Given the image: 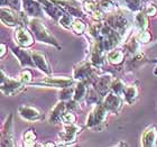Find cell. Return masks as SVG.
I'll list each match as a JSON object with an SVG mask.
<instances>
[{
    "instance_id": "1",
    "label": "cell",
    "mask_w": 157,
    "mask_h": 147,
    "mask_svg": "<svg viewBox=\"0 0 157 147\" xmlns=\"http://www.w3.org/2000/svg\"><path fill=\"white\" fill-rule=\"evenodd\" d=\"M28 27L33 32L34 36L38 42L52 45L57 49H62V45L55 38V36L51 33V30L44 25L40 18H30L28 21Z\"/></svg>"
},
{
    "instance_id": "2",
    "label": "cell",
    "mask_w": 157,
    "mask_h": 147,
    "mask_svg": "<svg viewBox=\"0 0 157 147\" xmlns=\"http://www.w3.org/2000/svg\"><path fill=\"white\" fill-rule=\"evenodd\" d=\"M1 21L3 25H6L11 28H16L18 26H25V24L28 25L29 17L24 13L23 10L17 11L9 6H1Z\"/></svg>"
},
{
    "instance_id": "3",
    "label": "cell",
    "mask_w": 157,
    "mask_h": 147,
    "mask_svg": "<svg viewBox=\"0 0 157 147\" xmlns=\"http://www.w3.org/2000/svg\"><path fill=\"white\" fill-rule=\"evenodd\" d=\"M109 114L110 112L105 107L103 102L94 105L93 109L90 111V114H88V118H86V124H85L86 128L91 129V130H102Z\"/></svg>"
},
{
    "instance_id": "4",
    "label": "cell",
    "mask_w": 157,
    "mask_h": 147,
    "mask_svg": "<svg viewBox=\"0 0 157 147\" xmlns=\"http://www.w3.org/2000/svg\"><path fill=\"white\" fill-rule=\"evenodd\" d=\"M97 68L90 61H82L73 68V79L76 81L92 83L97 78Z\"/></svg>"
},
{
    "instance_id": "5",
    "label": "cell",
    "mask_w": 157,
    "mask_h": 147,
    "mask_svg": "<svg viewBox=\"0 0 157 147\" xmlns=\"http://www.w3.org/2000/svg\"><path fill=\"white\" fill-rule=\"evenodd\" d=\"M73 84H74V79L73 78L52 76V75H46L45 78L30 83V85H33V87H46V88L54 89H64Z\"/></svg>"
},
{
    "instance_id": "6",
    "label": "cell",
    "mask_w": 157,
    "mask_h": 147,
    "mask_svg": "<svg viewBox=\"0 0 157 147\" xmlns=\"http://www.w3.org/2000/svg\"><path fill=\"white\" fill-rule=\"evenodd\" d=\"M0 74H1V78H0V89H1V92L5 95L13 97V95L19 93L24 89L25 83L20 81L19 79L16 80V79L9 78L8 75L5 74L3 70L0 71Z\"/></svg>"
},
{
    "instance_id": "7",
    "label": "cell",
    "mask_w": 157,
    "mask_h": 147,
    "mask_svg": "<svg viewBox=\"0 0 157 147\" xmlns=\"http://www.w3.org/2000/svg\"><path fill=\"white\" fill-rule=\"evenodd\" d=\"M83 128L80 125L71 124V125H64L62 131L59 133V138L61 143L64 145H72L78 141V135L81 134Z\"/></svg>"
},
{
    "instance_id": "8",
    "label": "cell",
    "mask_w": 157,
    "mask_h": 147,
    "mask_svg": "<svg viewBox=\"0 0 157 147\" xmlns=\"http://www.w3.org/2000/svg\"><path fill=\"white\" fill-rule=\"evenodd\" d=\"M13 114H9L3 121L1 128V147H13Z\"/></svg>"
},
{
    "instance_id": "9",
    "label": "cell",
    "mask_w": 157,
    "mask_h": 147,
    "mask_svg": "<svg viewBox=\"0 0 157 147\" xmlns=\"http://www.w3.org/2000/svg\"><path fill=\"white\" fill-rule=\"evenodd\" d=\"M13 41L20 47H30L35 43L34 35L25 26H18L13 28Z\"/></svg>"
},
{
    "instance_id": "10",
    "label": "cell",
    "mask_w": 157,
    "mask_h": 147,
    "mask_svg": "<svg viewBox=\"0 0 157 147\" xmlns=\"http://www.w3.org/2000/svg\"><path fill=\"white\" fill-rule=\"evenodd\" d=\"M105 23L107 25H109L111 28H113L115 30H117L122 37H124V34L127 32L128 27H129V23H128L127 18L117 13L108 15V16L105 17Z\"/></svg>"
},
{
    "instance_id": "11",
    "label": "cell",
    "mask_w": 157,
    "mask_h": 147,
    "mask_svg": "<svg viewBox=\"0 0 157 147\" xmlns=\"http://www.w3.org/2000/svg\"><path fill=\"white\" fill-rule=\"evenodd\" d=\"M112 81H113V78L110 74H102L95 78L94 81L92 82V87L101 97H105L111 91Z\"/></svg>"
},
{
    "instance_id": "12",
    "label": "cell",
    "mask_w": 157,
    "mask_h": 147,
    "mask_svg": "<svg viewBox=\"0 0 157 147\" xmlns=\"http://www.w3.org/2000/svg\"><path fill=\"white\" fill-rule=\"evenodd\" d=\"M23 11L29 18H43L45 10L37 0H23Z\"/></svg>"
},
{
    "instance_id": "13",
    "label": "cell",
    "mask_w": 157,
    "mask_h": 147,
    "mask_svg": "<svg viewBox=\"0 0 157 147\" xmlns=\"http://www.w3.org/2000/svg\"><path fill=\"white\" fill-rule=\"evenodd\" d=\"M18 114L24 120L29 121V122H35V121L40 120L43 118V112L38 108L34 106L21 105L18 108Z\"/></svg>"
},
{
    "instance_id": "14",
    "label": "cell",
    "mask_w": 157,
    "mask_h": 147,
    "mask_svg": "<svg viewBox=\"0 0 157 147\" xmlns=\"http://www.w3.org/2000/svg\"><path fill=\"white\" fill-rule=\"evenodd\" d=\"M103 105L110 114H117L120 111L122 103H124V99L121 98L120 95H118L115 92L110 91L108 95L103 97Z\"/></svg>"
},
{
    "instance_id": "15",
    "label": "cell",
    "mask_w": 157,
    "mask_h": 147,
    "mask_svg": "<svg viewBox=\"0 0 157 147\" xmlns=\"http://www.w3.org/2000/svg\"><path fill=\"white\" fill-rule=\"evenodd\" d=\"M11 51H13V55L16 56V59L18 60L21 68H36L32 53L28 52L25 47H20V46L13 47Z\"/></svg>"
},
{
    "instance_id": "16",
    "label": "cell",
    "mask_w": 157,
    "mask_h": 147,
    "mask_svg": "<svg viewBox=\"0 0 157 147\" xmlns=\"http://www.w3.org/2000/svg\"><path fill=\"white\" fill-rule=\"evenodd\" d=\"M32 55H33V60L35 62L36 69L40 70L46 75H52V68H51V64H49L48 60L44 53L38 52V51H33Z\"/></svg>"
},
{
    "instance_id": "17",
    "label": "cell",
    "mask_w": 157,
    "mask_h": 147,
    "mask_svg": "<svg viewBox=\"0 0 157 147\" xmlns=\"http://www.w3.org/2000/svg\"><path fill=\"white\" fill-rule=\"evenodd\" d=\"M67 111V107H66V101L64 100H59L55 106L54 108L51 110L48 114V118H47V121L49 124H59L62 122V117L63 114H65Z\"/></svg>"
},
{
    "instance_id": "18",
    "label": "cell",
    "mask_w": 157,
    "mask_h": 147,
    "mask_svg": "<svg viewBox=\"0 0 157 147\" xmlns=\"http://www.w3.org/2000/svg\"><path fill=\"white\" fill-rule=\"evenodd\" d=\"M157 145V126L151 125L141 135V146L154 147Z\"/></svg>"
},
{
    "instance_id": "19",
    "label": "cell",
    "mask_w": 157,
    "mask_h": 147,
    "mask_svg": "<svg viewBox=\"0 0 157 147\" xmlns=\"http://www.w3.org/2000/svg\"><path fill=\"white\" fill-rule=\"evenodd\" d=\"M124 56H126V49L115 47V48L107 52V61H108L109 64H111L113 66H118L124 63Z\"/></svg>"
},
{
    "instance_id": "20",
    "label": "cell",
    "mask_w": 157,
    "mask_h": 147,
    "mask_svg": "<svg viewBox=\"0 0 157 147\" xmlns=\"http://www.w3.org/2000/svg\"><path fill=\"white\" fill-rule=\"evenodd\" d=\"M146 62V57H145L144 53L141 52H137L135 54H131V57L128 59L126 61V64H124V68L127 70H137L139 69L144 63Z\"/></svg>"
},
{
    "instance_id": "21",
    "label": "cell",
    "mask_w": 157,
    "mask_h": 147,
    "mask_svg": "<svg viewBox=\"0 0 157 147\" xmlns=\"http://www.w3.org/2000/svg\"><path fill=\"white\" fill-rule=\"evenodd\" d=\"M88 84L89 83L85 81H78V83L75 85V90H74V95H73L74 100H76L78 102L85 100L89 92Z\"/></svg>"
},
{
    "instance_id": "22",
    "label": "cell",
    "mask_w": 157,
    "mask_h": 147,
    "mask_svg": "<svg viewBox=\"0 0 157 147\" xmlns=\"http://www.w3.org/2000/svg\"><path fill=\"white\" fill-rule=\"evenodd\" d=\"M134 21L135 27H136V29L138 32L139 30H146L148 28V16L144 10H140V11H138L136 14Z\"/></svg>"
},
{
    "instance_id": "23",
    "label": "cell",
    "mask_w": 157,
    "mask_h": 147,
    "mask_svg": "<svg viewBox=\"0 0 157 147\" xmlns=\"http://www.w3.org/2000/svg\"><path fill=\"white\" fill-rule=\"evenodd\" d=\"M138 98V88L137 85H128L124 89V100L127 102L128 105H132L136 99Z\"/></svg>"
},
{
    "instance_id": "24",
    "label": "cell",
    "mask_w": 157,
    "mask_h": 147,
    "mask_svg": "<svg viewBox=\"0 0 157 147\" xmlns=\"http://www.w3.org/2000/svg\"><path fill=\"white\" fill-rule=\"evenodd\" d=\"M37 135L34 129H28L23 134V145L26 147H33L36 145Z\"/></svg>"
},
{
    "instance_id": "25",
    "label": "cell",
    "mask_w": 157,
    "mask_h": 147,
    "mask_svg": "<svg viewBox=\"0 0 157 147\" xmlns=\"http://www.w3.org/2000/svg\"><path fill=\"white\" fill-rule=\"evenodd\" d=\"M102 101H103V97H101V95H99L94 89H89L88 95H86V98H85V102H86L88 105L94 106V105H98V103H100V102H102Z\"/></svg>"
},
{
    "instance_id": "26",
    "label": "cell",
    "mask_w": 157,
    "mask_h": 147,
    "mask_svg": "<svg viewBox=\"0 0 157 147\" xmlns=\"http://www.w3.org/2000/svg\"><path fill=\"white\" fill-rule=\"evenodd\" d=\"M127 85L124 84V81L121 80L120 78L113 79V81L111 83V91L117 93L118 95H120L121 98L124 99V89H126Z\"/></svg>"
},
{
    "instance_id": "27",
    "label": "cell",
    "mask_w": 157,
    "mask_h": 147,
    "mask_svg": "<svg viewBox=\"0 0 157 147\" xmlns=\"http://www.w3.org/2000/svg\"><path fill=\"white\" fill-rule=\"evenodd\" d=\"M124 2H126V6L128 7V9L138 13L140 10H144L146 0H124Z\"/></svg>"
},
{
    "instance_id": "28",
    "label": "cell",
    "mask_w": 157,
    "mask_h": 147,
    "mask_svg": "<svg viewBox=\"0 0 157 147\" xmlns=\"http://www.w3.org/2000/svg\"><path fill=\"white\" fill-rule=\"evenodd\" d=\"M99 6L105 14L113 13L117 9V3L115 2V0H100Z\"/></svg>"
},
{
    "instance_id": "29",
    "label": "cell",
    "mask_w": 157,
    "mask_h": 147,
    "mask_svg": "<svg viewBox=\"0 0 157 147\" xmlns=\"http://www.w3.org/2000/svg\"><path fill=\"white\" fill-rule=\"evenodd\" d=\"M71 29L75 34H78V35H81V34L84 33L85 29H86V25H85L84 21H83L81 18H74Z\"/></svg>"
},
{
    "instance_id": "30",
    "label": "cell",
    "mask_w": 157,
    "mask_h": 147,
    "mask_svg": "<svg viewBox=\"0 0 157 147\" xmlns=\"http://www.w3.org/2000/svg\"><path fill=\"white\" fill-rule=\"evenodd\" d=\"M124 49H126L130 55L138 52V49H139V43L137 42L136 37L132 36L126 44H124Z\"/></svg>"
},
{
    "instance_id": "31",
    "label": "cell",
    "mask_w": 157,
    "mask_h": 147,
    "mask_svg": "<svg viewBox=\"0 0 157 147\" xmlns=\"http://www.w3.org/2000/svg\"><path fill=\"white\" fill-rule=\"evenodd\" d=\"M74 90H75V87H67V88L61 89V92H59V100H64V101H69L71 99H73V95H74Z\"/></svg>"
},
{
    "instance_id": "32",
    "label": "cell",
    "mask_w": 157,
    "mask_h": 147,
    "mask_svg": "<svg viewBox=\"0 0 157 147\" xmlns=\"http://www.w3.org/2000/svg\"><path fill=\"white\" fill-rule=\"evenodd\" d=\"M73 16L72 15H70V14L65 13L63 15L59 20V24L63 28H65V29H71L72 28V24H73Z\"/></svg>"
},
{
    "instance_id": "33",
    "label": "cell",
    "mask_w": 157,
    "mask_h": 147,
    "mask_svg": "<svg viewBox=\"0 0 157 147\" xmlns=\"http://www.w3.org/2000/svg\"><path fill=\"white\" fill-rule=\"evenodd\" d=\"M135 37H136V39H137V42L139 43V44H146V43H148L151 39V34L149 33L147 29L139 30V32L135 35Z\"/></svg>"
},
{
    "instance_id": "34",
    "label": "cell",
    "mask_w": 157,
    "mask_h": 147,
    "mask_svg": "<svg viewBox=\"0 0 157 147\" xmlns=\"http://www.w3.org/2000/svg\"><path fill=\"white\" fill-rule=\"evenodd\" d=\"M76 122V114L73 111L67 110L62 117V124L63 125H71Z\"/></svg>"
},
{
    "instance_id": "35",
    "label": "cell",
    "mask_w": 157,
    "mask_h": 147,
    "mask_svg": "<svg viewBox=\"0 0 157 147\" xmlns=\"http://www.w3.org/2000/svg\"><path fill=\"white\" fill-rule=\"evenodd\" d=\"M18 79H19L21 82H24L25 84H26V83L30 84V83L33 82V74H32V72H30L29 70H27L26 68H25V69L19 73Z\"/></svg>"
},
{
    "instance_id": "36",
    "label": "cell",
    "mask_w": 157,
    "mask_h": 147,
    "mask_svg": "<svg viewBox=\"0 0 157 147\" xmlns=\"http://www.w3.org/2000/svg\"><path fill=\"white\" fill-rule=\"evenodd\" d=\"M80 102L74 100V99H71L69 101H66V107H67V110L70 111H73V112H78V111L81 110L80 108V106H78Z\"/></svg>"
},
{
    "instance_id": "37",
    "label": "cell",
    "mask_w": 157,
    "mask_h": 147,
    "mask_svg": "<svg viewBox=\"0 0 157 147\" xmlns=\"http://www.w3.org/2000/svg\"><path fill=\"white\" fill-rule=\"evenodd\" d=\"M8 6L17 11L23 10V0H8Z\"/></svg>"
},
{
    "instance_id": "38",
    "label": "cell",
    "mask_w": 157,
    "mask_h": 147,
    "mask_svg": "<svg viewBox=\"0 0 157 147\" xmlns=\"http://www.w3.org/2000/svg\"><path fill=\"white\" fill-rule=\"evenodd\" d=\"M144 11L146 14H147L148 17H154L155 15L157 14V8H156V6H154V5H153V3L151 2L149 5L145 6Z\"/></svg>"
},
{
    "instance_id": "39",
    "label": "cell",
    "mask_w": 157,
    "mask_h": 147,
    "mask_svg": "<svg viewBox=\"0 0 157 147\" xmlns=\"http://www.w3.org/2000/svg\"><path fill=\"white\" fill-rule=\"evenodd\" d=\"M0 46H1V53H0V56H1V59H2L3 56H5V54H6V52H7V45L5 44V43H1Z\"/></svg>"
},
{
    "instance_id": "40",
    "label": "cell",
    "mask_w": 157,
    "mask_h": 147,
    "mask_svg": "<svg viewBox=\"0 0 157 147\" xmlns=\"http://www.w3.org/2000/svg\"><path fill=\"white\" fill-rule=\"evenodd\" d=\"M1 6H8V0H0Z\"/></svg>"
},
{
    "instance_id": "41",
    "label": "cell",
    "mask_w": 157,
    "mask_h": 147,
    "mask_svg": "<svg viewBox=\"0 0 157 147\" xmlns=\"http://www.w3.org/2000/svg\"><path fill=\"white\" fill-rule=\"evenodd\" d=\"M151 2L154 5V6H156V8H157V0H151Z\"/></svg>"
},
{
    "instance_id": "42",
    "label": "cell",
    "mask_w": 157,
    "mask_h": 147,
    "mask_svg": "<svg viewBox=\"0 0 157 147\" xmlns=\"http://www.w3.org/2000/svg\"><path fill=\"white\" fill-rule=\"evenodd\" d=\"M153 73H154V75H155V76H157V66H155L154 72H153Z\"/></svg>"
},
{
    "instance_id": "43",
    "label": "cell",
    "mask_w": 157,
    "mask_h": 147,
    "mask_svg": "<svg viewBox=\"0 0 157 147\" xmlns=\"http://www.w3.org/2000/svg\"><path fill=\"white\" fill-rule=\"evenodd\" d=\"M78 1H83V0H78Z\"/></svg>"
}]
</instances>
